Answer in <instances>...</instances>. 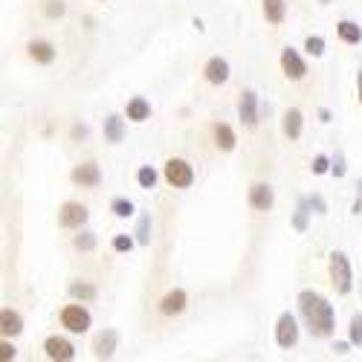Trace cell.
I'll list each match as a JSON object with an SVG mask.
<instances>
[{"label":"cell","instance_id":"ab89813d","mask_svg":"<svg viewBox=\"0 0 362 362\" xmlns=\"http://www.w3.org/2000/svg\"><path fill=\"white\" fill-rule=\"evenodd\" d=\"M84 134H87V128H84V125H81V128H78V125L73 128V136H84Z\"/></svg>","mask_w":362,"mask_h":362},{"label":"cell","instance_id":"8fae6325","mask_svg":"<svg viewBox=\"0 0 362 362\" xmlns=\"http://www.w3.org/2000/svg\"><path fill=\"white\" fill-rule=\"evenodd\" d=\"M238 116H240V122H244L247 128H255L258 125V93H255V90H247V93L240 96Z\"/></svg>","mask_w":362,"mask_h":362},{"label":"cell","instance_id":"7402d4cb","mask_svg":"<svg viewBox=\"0 0 362 362\" xmlns=\"http://www.w3.org/2000/svg\"><path fill=\"white\" fill-rule=\"evenodd\" d=\"M235 131L229 128V125H215V145L221 148V151H226V154H229V151H235Z\"/></svg>","mask_w":362,"mask_h":362},{"label":"cell","instance_id":"5b68a950","mask_svg":"<svg viewBox=\"0 0 362 362\" xmlns=\"http://www.w3.org/2000/svg\"><path fill=\"white\" fill-rule=\"evenodd\" d=\"M90 212H87V206L76 203V200H67L62 209H58V223H62L64 229H81L87 223Z\"/></svg>","mask_w":362,"mask_h":362},{"label":"cell","instance_id":"30bf717a","mask_svg":"<svg viewBox=\"0 0 362 362\" xmlns=\"http://www.w3.org/2000/svg\"><path fill=\"white\" fill-rule=\"evenodd\" d=\"M276 203V192L269 183H252L250 186V206L255 209V212H269Z\"/></svg>","mask_w":362,"mask_h":362},{"label":"cell","instance_id":"d590c367","mask_svg":"<svg viewBox=\"0 0 362 362\" xmlns=\"http://www.w3.org/2000/svg\"><path fill=\"white\" fill-rule=\"evenodd\" d=\"M0 351H4V359H15V345L4 342V345H0Z\"/></svg>","mask_w":362,"mask_h":362},{"label":"cell","instance_id":"44dd1931","mask_svg":"<svg viewBox=\"0 0 362 362\" xmlns=\"http://www.w3.org/2000/svg\"><path fill=\"white\" fill-rule=\"evenodd\" d=\"M337 35H339L345 44H359V41H362V29H359V23H354V21H339V23H337Z\"/></svg>","mask_w":362,"mask_h":362},{"label":"cell","instance_id":"4dcf8cb0","mask_svg":"<svg viewBox=\"0 0 362 362\" xmlns=\"http://www.w3.org/2000/svg\"><path fill=\"white\" fill-rule=\"evenodd\" d=\"M305 49H308L313 58H319V55L325 52V38H319V35H310V38L305 41Z\"/></svg>","mask_w":362,"mask_h":362},{"label":"cell","instance_id":"3957f363","mask_svg":"<svg viewBox=\"0 0 362 362\" xmlns=\"http://www.w3.org/2000/svg\"><path fill=\"white\" fill-rule=\"evenodd\" d=\"M165 183L174 186V189H189L194 183V168L186 163V160H180V157H171L165 163Z\"/></svg>","mask_w":362,"mask_h":362},{"label":"cell","instance_id":"ffe728a7","mask_svg":"<svg viewBox=\"0 0 362 362\" xmlns=\"http://www.w3.org/2000/svg\"><path fill=\"white\" fill-rule=\"evenodd\" d=\"M125 116L131 122H145V119H151V102L145 96H134L125 107Z\"/></svg>","mask_w":362,"mask_h":362},{"label":"cell","instance_id":"8992f818","mask_svg":"<svg viewBox=\"0 0 362 362\" xmlns=\"http://www.w3.org/2000/svg\"><path fill=\"white\" fill-rule=\"evenodd\" d=\"M276 342H279V348H293V345L298 342V322H296V316H293L290 310L279 316V325H276Z\"/></svg>","mask_w":362,"mask_h":362},{"label":"cell","instance_id":"7a4b0ae2","mask_svg":"<svg viewBox=\"0 0 362 362\" xmlns=\"http://www.w3.org/2000/svg\"><path fill=\"white\" fill-rule=\"evenodd\" d=\"M327 269H330V281H334L337 293H339V296H348V293L354 290V273H351L348 255H345V252H330Z\"/></svg>","mask_w":362,"mask_h":362},{"label":"cell","instance_id":"1f68e13d","mask_svg":"<svg viewBox=\"0 0 362 362\" xmlns=\"http://www.w3.org/2000/svg\"><path fill=\"white\" fill-rule=\"evenodd\" d=\"M113 250L116 252H131L134 250V238L131 235H116L113 238Z\"/></svg>","mask_w":362,"mask_h":362},{"label":"cell","instance_id":"836d02e7","mask_svg":"<svg viewBox=\"0 0 362 362\" xmlns=\"http://www.w3.org/2000/svg\"><path fill=\"white\" fill-rule=\"evenodd\" d=\"M308 203H310V209H313V212L316 215H325L327 212V203L319 197V194H313V197H308Z\"/></svg>","mask_w":362,"mask_h":362},{"label":"cell","instance_id":"2e32d148","mask_svg":"<svg viewBox=\"0 0 362 362\" xmlns=\"http://www.w3.org/2000/svg\"><path fill=\"white\" fill-rule=\"evenodd\" d=\"M26 52H29V58H33L35 64H52L55 62V47L49 41H29Z\"/></svg>","mask_w":362,"mask_h":362},{"label":"cell","instance_id":"60d3db41","mask_svg":"<svg viewBox=\"0 0 362 362\" xmlns=\"http://www.w3.org/2000/svg\"><path fill=\"white\" fill-rule=\"evenodd\" d=\"M319 116H322V122H330V110H325V107H322V110H319Z\"/></svg>","mask_w":362,"mask_h":362},{"label":"cell","instance_id":"ba28073f","mask_svg":"<svg viewBox=\"0 0 362 362\" xmlns=\"http://www.w3.org/2000/svg\"><path fill=\"white\" fill-rule=\"evenodd\" d=\"M70 180L81 189H96L102 183V168L96 163H81L70 171Z\"/></svg>","mask_w":362,"mask_h":362},{"label":"cell","instance_id":"f35d334b","mask_svg":"<svg viewBox=\"0 0 362 362\" xmlns=\"http://www.w3.org/2000/svg\"><path fill=\"white\" fill-rule=\"evenodd\" d=\"M356 93H359V102H362V70L356 73Z\"/></svg>","mask_w":362,"mask_h":362},{"label":"cell","instance_id":"7c38bea8","mask_svg":"<svg viewBox=\"0 0 362 362\" xmlns=\"http://www.w3.org/2000/svg\"><path fill=\"white\" fill-rule=\"evenodd\" d=\"M186 305H189L186 290L174 287V290H168V293L163 296V301H160V313H163V316H180V313L186 310Z\"/></svg>","mask_w":362,"mask_h":362},{"label":"cell","instance_id":"5bb4252c","mask_svg":"<svg viewBox=\"0 0 362 362\" xmlns=\"http://www.w3.org/2000/svg\"><path fill=\"white\" fill-rule=\"evenodd\" d=\"M116 345H119L116 330H102V334L93 339V356L96 359H110L116 354Z\"/></svg>","mask_w":362,"mask_h":362},{"label":"cell","instance_id":"e0dca14e","mask_svg":"<svg viewBox=\"0 0 362 362\" xmlns=\"http://www.w3.org/2000/svg\"><path fill=\"white\" fill-rule=\"evenodd\" d=\"M102 131H105V139H107L110 145H119V142L125 139V119L119 116V113H110V116L105 119Z\"/></svg>","mask_w":362,"mask_h":362},{"label":"cell","instance_id":"e575fe53","mask_svg":"<svg viewBox=\"0 0 362 362\" xmlns=\"http://www.w3.org/2000/svg\"><path fill=\"white\" fill-rule=\"evenodd\" d=\"M330 171H334L337 177H345V160H342V157H337V163H334V168H330Z\"/></svg>","mask_w":362,"mask_h":362},{"label":"cell","instance_id":"f1b7e54d","mask_svg":"<svg viewBox=\"0 0 362 362\" xmlns=\"http://www.w3.org/2000/svg\"><path fill=\"white\" fill-rule=\"evenodd\" d=\"M136 240H139L142 247H148V244H151V215H148V212L139 218V226H136Z\"/></svg>","mask_w":362,"mask_h":362},{"label":"cell","instance_id":"74e56055","mask_svg":"<svg viewBox=\"0 0 362 362\" xmlns=\"http://www.w3.org/2000/svg\"><path fill=\"white\" fill-rule=\"evenodd\" d=\"M351 212H354V215H362V197H356V200H354V206H351Z\"/></svg>","mask_w":362,"mask_h":362},{"label":"cell","instance_id":"cb8c5ba5","mask_svg":"<svg viewBox=\"0 0 362 362\" xmlns=\"http://www.w3.org/2000/svg\"><path fill=\"white\" fill-rule=\"evenodd\" d=\"M308 209H310V203L308 200H298V209H296V215H293V229L296 232H305L308 229Z\"/></svg>","mask_w":362,"mask_h":362},{"label":"cell","instance_id":"52a82bcc","mask_svg":"<svg viewBox=\"0 0 362 362\" xmlns=\"http://www.w3.org/2000/svg\"><path fill=\"white\" fill-rule=\"evenodd\" d=\"M281 70L290 81H301L308 76V64H305V58H301L293 47H284L281 49Z\"/></svg>","mask_w":362,"mask_h":362},{"label":"cell","instance_id":"7bdbcfd3","mask_svg":"<svg viewBox=\"0 0 362 362\" xmlns=\"http://www.w3.org/2000/svg\"><path fill=\"white\" fill-rule=\"evenodd\" d=\"M319 4H330V0H319Z\"/></svg>","mask_w":362,"mask_h":362},{"label":"cell","instance_id":"d6a6232c","mask_svg":"<svg viewBox=\"0 0 362 362\" xmlns=\"http://www.w3.org/2000/svg\"><path fill=\"white\" fill-rule=\"evenodd\" d=\"M310 168H313V174H327V171H330V160H327L325 154H319V157L313 160V165H310Z\"/></svg>","mask_w":362,"mask_h":362},{"label":"cell","instance_id":"603a6c76","mask_svg":"<svg viewBox=\"0 0 362 362\" xmlns=\"http://www.w3.org/2000/svg\"><path fill=\"white\" fill-rule=\"evenodd\" d=\"M70 296L78 298V301H93L99 293H96L93 284H87V281H73V284H70Z\"/></svg>","mask_w":362,"mask_h":362},{"label":"cell","instance_id":"b9f144b4","mask_svg":"<svg viewBox=\"0 0 362 362\" xmlns=\"http://www.w3.org/2000/svg\"><path fill=\"white\" fill-rule=\"evenodd\" d=\"M356 189H359V194H362V180H359V183H356Z\"/></svg>","mask_w":362,"mask_h":362},{"label":"cell","instance_id":"8d00e7d4","mask_svg":"<svg viewBox=\"0 0 362 362\" xmlns=\"http://www.w3.org/2000/svg\"><path fill=\"white\" fill-rule=\"evenodd\" d=\"M351 345H354L351 339H348V342H337V345H334V351H337V354H348V348H351Z\"/></svg>","mask_w":362,"mask_h":362},{"label":"cell","instance_id":"6da1fadb","mask_svg":"<svg viewBox=\"0 0 362 362\" xmlns=\"http://www.w3.org/2000/svg\"><path fill=\"white\" fill-rule=\"evenodd\" d=\"M298 313L305 319L310 337H330L337 327V313H334V305L316 290H301L298 293Z\"/></svg>","mask_w":362,"mask_h":362},{"label":"cell","instance_id":"4316f807","mask_svg":"<svg viewBox=\"0 0 362 362\" xmlns=\"http://www.w3.org/2000/svg\"><path fill=\"white\" fill-rule=\"evenodd\" d=\"M348 339H351L356 348H362V313H354V316H351V325H348Z\"/></svg>","mask_w":362,"mask_h":362},{"label":"cell","instance_id":"277c9868","mask_svg":"<svg viewBox=\"0 0 362 362\" xmlns=\"http://www.w3.org/2000/svg\"><path fill=\"white\" fill-rule=\"evenodd\" d=\"M90 310L84 305H67L62 310V325L70 330V334H87L90 330Z\"/></svg>","mask_w":362,"mask_h":362},{"label":"cell","instance_id":"4fadbf2b","mask_svg":"<svg viewBox=\"0 0 362 362\" xmlns=\"http://www.w3.org/2000/svg\"><path fill=\"white\" fill-rule=\"evenodd\" d=\"M203 76H206L209 84H226L229 81V62H226V58H221V55L209 58L206 67H203Z\"/></svg>","mask_w":362,"mask_h":362},{"label":"cell","instance_id":"d6986e66","mask_svg":"<svg viewBox=\"0 0 362 362\" xmlns=\"http://www.w3.org/2000/svg\"><path fill=\"white\" fill-rule=\"evenodd\" d=\"M261 9H264L267 23H273V26L284 23V18H287V4L284 0H261Z\"/></svg>","mask_w":362,"mask_h":362},{"label":"cell","instance_id":"f546056e","mask_svg":"<svg viewBox=\"0 0 362 362\" xmlns=\"http://www.w3.org/2000/svg\"><path fill=\"white\" fill-rule=\"evenodd\" d=\"M67 12V6H64V0H44V15L47 18H62Z\"/></svg>","mask_w":362,"mask_h":362},{"label":"cell","instance_id":"9c48e42d","mask_svg":"<svg viewBox=\"0 0 362 362\" xmlns=\"http://www.w3.org/2000/svg\"><path fill=\"white\" fill-rule=\"evenodd\" d=\"M44 354H47V359H52V362H70V359L76 356V348H73V342L64 339V337H47Z\"/></svg>","mask_w":362,"mask_h":362},{"label":"cell","instance_id":"9a60e30c","mask_svg":"<svg viewBox=\"0 0 362 362\" xmlns=\"http://www.w3.org/2000/svg\"><path fill=\"white\" fill-rule=\"evenodd\" d=\"M301 125H305V116H301V110H298V107H290V110H284V119H281V131H284V136H287L290 142H296V139L301 136Z\"/></svg>","mask_w":362,"mask_h":362},{"label":"cell","instance_id":"ac0fdd59","mask_svg":"<svg viewBox=\"0 0 362 362\" xmlns=\"http://www.w3.org/2000/svg\"><path fill=\"white\" fill-rule=\"evenodd\" d=\"M0 330H4V337H6V339H9V337H18L21 330H23V319H21V313L12 310V308H4V310H0Z\"/></svg>","mask_w":362,"mask_h":362},{"label":"cell","instance_id":"484cf974","mask_svg":"<svg viewBox=\"0 0 362 362\" xmlns=\"http://www.w3.org/2000/svg\"><path fill=\"white\" fill-rule=\"evenodd\" d=\"M136 183H139V189H154L157 186V171L151 165H142L136 171Z\"/></svg>","mask_w":362,"mask_h":362},{"label":"cell","instance_id":"83f0119b","mask_svg":"<svg viewBox=\"0 0 362 362\" xmlns=\"http://www.w3.org/2000/svg\"><path fill=\"white\" fill-rule=\"evenodd\" d=\"M73 247L78 250V252H90L96 247V235L93 232H81V235H76L73 238Z\"/></svg>","mask_w":362,"mask_h":362},{"label":"cell","instance_id":"d4e9b609","mask_svg":"<svg viewBox=\"0 0 362 362\" xmlns=\"http://www.w3.org/2000/svg\"><path fill=\"white\" fill-rule=\"evenodd\" d=\"M110 212H113L116 218H122V221H125V218L134 215V203H131L128 197H116V200L110 203Z\"/></svg>","mask_w":362,"mask_h":362}]
</instances>
